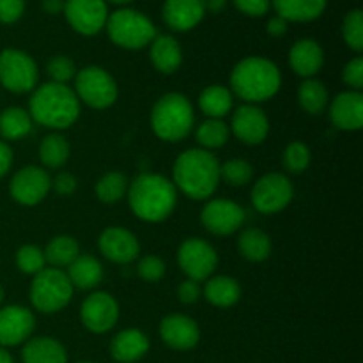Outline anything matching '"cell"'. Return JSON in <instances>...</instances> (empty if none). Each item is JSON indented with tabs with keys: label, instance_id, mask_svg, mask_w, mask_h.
Returning a JSON list of instances; mask_svg holds the SVG:
<instances>
[{
	"label": "cell",
	"instance_id": "cell-8",
	"mask_svg": "<svg viewBox=\"0 0 363 363\" xmlns=\"http://www.w3.org/2000/svg\"><path fill=\"white\" fill-rule=\"evenodd\" d=\"M74 94L94 110L110 108L117 101L119 89L112 74L101 66H85L74 77Z\"/></svg>",
	"mask_w": 363,
	"mask_h": 363
},
{
	"label": "cell",
	"instance_id": "cell-2",
	"mask_svg": "<svg viewBox=\"0 0 363 363\" xmlns=\"http://www.w3.org/2000/svg\"><path fill=\"white\" fill-rule=\"evenodd\" d=\"M126 195L131 213L149 223L169 218L177 204V190L172 181L155 172L138 174L130 181Z\"/></svg>",
	"mask_w": 363,
	"mask_h": 363
},
{
	"label": "cell",
	"instance_id": "cell-45",
	"mask_svg": "<svg viewBox=\"0 0 363 363\" xmlns=\"http://www.w3.org/2000/svg\"><path fill=\"white\" fill-rule=\"evenodd\" d=\"M240 13L252 18H261L272 9V0H230Z\"/></svg>",
	"mask_w": 363,
	"mask_h": 363
},
{
	"label": "cell",
	"instance_id": "cell-44",
	"mask_svg": "<svg viewBox=\"0 0 363 363\" xmlns=\"http://www.w3.org/2000/svg\"><path fill=\"white\" fill-rule=\"evenodd\" d=\"M25 0H0V23L13 25L23 16Z\"/></svg>",
	"mask_w": 363,
	"mask_h": 363
},
{
	"label": "cell",
	"instance_id": "cell-6",
	"mask_svg": "<svg viewBox=\"0 0 363 363\" xmlns=\"http://www.w3.org/2000/svg\"><path fill=\"white\" fill-rule=\"evenodd\" d=\"M105 30L110 41L124 50H142L158 35L151 18L131 7H121L108 14Z\"/></svg>",
	"mask_w": 363,
	"mask_h": 363
},
{
	"label": "cell",
	"instance_id": "cell-24",
	"mask_svg": "<svg viewBox=\"0 0 363 363\" xmlns=\"http://www.w3.org/2000/svg\"><path fill=\"white\" fill-rule=\"evenodd\" d=\"M149 339L142 330L128 328L117 333L110 342V354L117 363H135L147 354Z\"/></svg>",
	"mask_w": 363,
	"mask_h": 363
},
{
	"label": "cell",
	"instance_id": "cell-42",
	"mask_svg": "<svg viewBox=\"0 0 363 363\" xmlns=\"http://www.w3.org/2000/svg\"><path fill=\"white\" fill-rule=\"evenodd\" d=\"M165 262L158 255H145L138 261L137 264V273L142 280L145 282H160V280L165 277Z\"/></svg>",
	"mask_w": 363,
	"mask_h": 363
},
{
	"label": "cell",
	"instance_id": "cell-15",
	"mask_svg": "<svg viewBox=\"0 0 363 363\" xmlns=\"http://www.w3.org/2000/svg\"><path fill=\"white\" fill-rule=\"evenodd\" d=\"M80 321L89 332L98 335L110 332L119 321V303L112 294L94 291L82 303Z\"/></svg>",
	"mask_w": 363,
	"mask_h": 363
},
{
	"label": "cell",
	"instance_id": "cell-3",
	"mask_svg": "<svg viewBox=\"0 0 363 363\" xmlns=\"http://www.w3.org/2000/svg\"><path fill=\"white\" fill-rule=\"evenodd\" d=\"M229 84L230 92L238 96L241 101L248 105H257V103L272 99L280 91L282 73L273 60L250 55L241 59L233 67Z\"/></svg>",
	"mask_w": 363,
	"mask_h": 363
},
{
	"label": "cell",
	"instance_id": "cell-51",
	"mask_svg": "<svg viewBox=\"0 0 363 363\" xmlns=\"http://www.w3.org/2000/svg\"><path fill=\"white\" fill-rule=\"evenodd\" d=\"M229 0H204V6H206V13H222L223 9L227 7Z\"/></svg>",
	"mask_w": 363,
	"mask_h": 363
},
{
	"label": "cell",
	"instance_id": "cell-13",
	"mask_svg": "<svg viewBox=\"0 0 363 363\" xmlns=\"http://www.w3.org/2000/svg\"><path fill=\"white\" fill-rule=\"evenodd\" d=\"M247 213L229 199H211L201 211V223L215 236H230L243 227Z\"/></svg>",
	"mask_w": 363,
	"mask_h": 363
},
{
	"label": "cell",
	"instance_id": "cell-21",
	"mask_svg": "<svg viewBox=\"0 0 363 363\" xmlns=\"http://www.w3.org/2000/svg\"><path fill=\"white\" fill-rule=\"evenodd\" d=\"M204 16V0H165L162 7L163 21L174 32L191 30Z\"/></svg>",
	"mask_w": 363,
	"mask_h": 363
},
{
	"label": "cell",
	"instance_id": "cell-12",
	"mask_svg": "<svg viewBox=\"0 0 363 363\" xmlns=\"http://www.w3.org/2000/svg\"><path fill=\"white\" fill-rule=\"evenodd\" d=\"M62 13L69 27L87 38L105 30L110 14L105 0H64Z\"/></svg>",
	"mask_w": 363,
	"mask_h": 363
},
{
	"label": "cell",
	"instance_id": "cell-48",
	"mask_svg": "<svg viewBox=\"0 0 363 363\" xmlns=\"http://www.w3.org/2000/svg\"><path fill=\"white\" fill-rule=\"evenodd\" d=\"M266 30L272 38H284L289 30V21L284 20L282 16H273L268 20V25H266Z\"/></svg>",
	"mask_w": 363,
	"mask_h": 363
},
{
	"label": "cell",
	"instance_id": "cell-36",
	"mask_svg": "<svg viewBox=\"0 0 363 363\" xmlns=\"http://www.w3.org/2000/svg\"><path fill=\"white\" fill-rule=\"evenodd\" d=\"M130 181L123 172H106L96 183V197L103 204H116L121 199L126 197Z\"/></svg>",
	"mask_w": 363,
	"mask_h": 363
},
{
	"label": "cell",
	"instance_id": "cell-30",
	"mask_svg": "<svg viewBox=\"0 0 363 363\" xmlns=\"http://www.w3.org/2000/svg\"><path fill=\"white\" fill-rule=\"evenodd\" d=\"M238 250L248 262H262L272 255L273 245L264 230L248 227L238 238Z\"/></svg>",
	"mask_w": 363,
	"mask_h": 363
},
{
	"label": "cell",
	"instance_id": "cell-14",
	"mask_svg": "<svg viewBox=\"0 0 363 363\" xmlns=\"http://www.w3.org/2000/svg\"><path fill=\"white\" fill-rule=\"evenodd\" d=\"M52 190V177L48 170L38 165H28L18 170L9 184L11 197L21 206H38Z\"/></svg>",
	"mask_w": 363,
	"mask_h": 363
},
{
	"label": "cell",
	"instance_id": "cell-33",
	"mask_svg": "<svg viewBox=\"0 0 363 363\" xmlns=\"http://www.w3.org/2000/svg\"><path fill=\"white\" fill-rule=\"evenodd\" d=\"M32 117L21 106H9L0 113V135L4 140H20L32 130Z\"/></svg>",
	"mask_w": 363,
	"mask_h": 363
},
{
	"label": "cell",
	"instance_id": "cell-38",
	"mask_svg": "<svg viewBox=\"0 0 363 363\" xmlns=\"http://www.w3.org/2000/svg\"><path fill=\"white\" fill-rule=\"evenodd\" d=\"M254 177V167L247 160H229L220 165V179L225 181L229 186H245Z\"/></svg>",
	"mask_w": 363,
	"mask_h": 363
},
{
	"label": "cell",
	"instance_id": "cell-20",
	"mask_svg": "<svg viewBox=\"0 0 363 363\" xmlns=\"http://www.w3.org/2000/svg\"><path fill=\"white\" fill-rule=\"evenodd\" d=\"M330 121L337 130L358 131L363 126V94L360 91L339 92L328 103Z\"/></svg>",
	"mask_w": 363,
	"mask_h": 363
},
{
	"label": "cell",
	"instance_id": "cell-34",
	"mask_svg": "<svg viewBox=\"0 0 363 363\" xmlns=\"http://www.w3.org/2000/svg\"><path fill=\"white\" fill-rule=\"evenodd\" d=\"M71 156L69 142L60 133H50L39 144V158L46 169H60Z\"/></svg>",
	"mask_w": 363,
	"mask_h": 363
},
{
	"label": "cell",
	"instance_id": "cell-50",
	"mask_svg": "<svg viewBox=\"0 0 363 363\" xmlns=\"http://www.w3.org/2000/svg\"><path fill=\"white\" fill-rule=\"evenodd\" d=\"M41 7L48 14H59L64 11V0H41Z\"/></svg>",
	"mask_w": 363,
	"mask_h": 363
},
{
	"label": "cell",
	"instance_id": "cell-40",
	"mask_svg": "<svg viewBox=\"0 0 363 363\" xmlns=\"http://www.w3.org/2000/svg\"><path fill=\"white\" fill-rule=\"evenodd\" d=\"M16 266L25 275H38L46 268L45 252L35 245H23L16 252Z\"/></svg>",
	"mask_w": 363,
	"mask_h": 363
},
{
	"label": "cell",
	"instance_id": "cell-39",
	"mask_svg": "<svg viewBox=\"0 0 363 363\" xmlns=\"http://www.w3.org/2000/svg\"><path fill=\"white\" fill-rule=\"evenodd\" d=\"M342 39L347 48L354 53L363 52V13L362 9H353L344 16L342 21Z\"/></svg>",
	"mask_w": 363,
	"mask_h": 363
},
{
	"label": "cell",
	"instance_id": "cell-47",
	"mask_svg": "<svg viewBox=\"0 0 363 363\" xmlns=\"http://www.w3.org/2000/svg\"><path fill=\"white\" fill-rule=\"evenodd\" d=\"M52 186L55 190V194L62 195V197H69V195H73L77 191L78 181L71 172H59L55 176V179L52 181Z\"/></svg>",
	"mask_w": 363,
	"mask_h": 363
},
{
	"label": "cell",
	"instance_id": "cell-43",
	"mask_svg": "<svg viewBox=\"0 0 363 363\" xmlns=\"http://www.w3.org/2000/svg\"><path fill=\"white\" fill-rule=\"evenodd\" d=\"M344 84L350 91H360L363 89V57L357 55L344 66L342 69Z\"/></svg>",
	"mask_w": 363,
	"mask_h": 363
},
{
	"label": "cell",
	"instance_id": "cell-4",
	"mask_svg": "<svg viewBox=\"0 0 363 363\" xmlns=\"http://www.w3.org/2000/svg\"><path fill=\"white\" fill-rule=\"evenodd\" d=\"M32 121L50 130H67L80 117V99L64 84L48 82L34 89L28 99Z\"/></svg>",
	"mask_w": 363,
	"mask_h": 363
},
{
	"label": "cell",
	"instance_id": "cell-1",
	"mask_svg": "<svg viewBox=\"0 0 363 363\" xmlns=\"http://www.w3.org/2000/svg\"><path fill=\"white\" fill-rule=\"evenodd\" d=\"M172 183L188 199L208 201L220 183L218 158L206 149H186L174 162Z\"/></svg>",
	"mask_w": 363,
	"mask_h": 363
},
{
	"label": "cell",
	"instance_id": "cell-31",
	"mask_svg": "<svg viewBox=\"0 0 363 363\" xmlns=\"http://www.w3.org/2000/svg\"><path fill=\"white\" fill-rule=\"evenodd\" d=\"M45 259L46 264H50L52 268H67L74 259L80 255V245L74 240L73 236H67V234H59V236L52 238L46 245L45 250Z\"/></svg>",
	"mask_w": 363,
	"mask_h": 363
},
{
	"label": "cell",
	"instance_id": "cell-19",
	"mask_svg": "<svg viewBox=\"0 0 363 363\" xmlns=\"http://www.w3.org/2000/svg\"><path fill=\"white\" fill-rule=\"evenodd\" d=\"M160 339L174 351H190L201 340V328L188 315L170 314L160 323Z\"/></svg>",
	"mask_w": 363,
	"mask_h": 363
},
{
	"label": "cell",
	"instance_id": "cell-32",
	"mask_svg": "<svg viewBox=\"0 0 363 363\" xmlns=\"http://www.w3.org/2000/svg\"><path fill=\"white\" fill-rule=\"evenodd\" d=\"M298 103L303 112L311 113V116H319L325 112L330 103L328 89L323 82L315 80V78H307L298 87Z\"/></svg>",
	"mask_w": 363,
	"mask_h": 363
},
{
	"label": "cell",
	"instance_id": "cell-16",
	"mask_svg": "<svg viewBox=\"0 0 363 363\" xmlns=\"http://www.w3.org/2000/svg\"><path fill=\"white\" fill-rule=\"evenodd\" d=\"M230 133L247 145H259L268 138L269 119L257 105L238 106L230 117Z\"/></svg>",
	"mask_w": 363,
	"mask_h": 363
},
{
	"label": "cell",
	"instance_id": "cell-37",
	"mask_svg": "<svg viewBox=\"0 0 363 363\" xmlns=\"http://www.w3.org/2000/svg\"><path fill=\"white\" fill-rule=\"evenodd\" d=\"M311 149L307 144L300 140H294L291 144H287V147L284 149L282 155V163L284 169L289 174H303L305 170L311 165Z\"/></svg>",
	"mask_w": 363,
	"mask_h": 363
},
{
	"label": "cell",
	"instance_id": "cell-55",
	"mask_svg": "<svg viewBox=\"0 0 363 363\" xmlns=\"http://www.w3.org/2000/svg\"><path fill=\"white\" fill-rule=\"evenodd\" d=\"M78 363H96V362H78Z\"/></svg>",
	"mask_w": 363,
	"mask_h": 363
},
{
	"label": "cell",
	"instance_id": "cell-25",
	"mask_svg": "<svg viewBox=\"0 0 363 363\" xmlns=\"http://www.w3.org/2000/svg\"><path fill=\"white\" fill-rule=\"evenodd\" d=\"M328 0H272V9L291 23H308L323 16Z\"/></svg>",
	"mask_w": 363,
	"mask_h": 363
},
{
	"label": "cell",
	"instance_id": "cell-22",
	"mask_svg": "<svg viewBox=\"0 0 363 363\" xmlns=\"http://www.w3.org/2000/svg\"><path fill=\"white\" fill-rule=\"evenodd\" d=\"M289 66L298 77L314 78L325 66V50L315 39L303 38L298 39L289 50Z\"/></svg>",
	"mask_w": 363,
	"mask_h": 363
},
{
	"label": "cell",
	"instance_id": "cell-9",
	"mask_svg": "<svg viewBox=\"0 0 363 363\" xmlns=\"http://www.w3.org/2000/svg\"><path fill=\"white\" fill-rule=\"evenodd\" d=\"M38 64L27 52L6 48L0 52V84L4 89L23 94L38 87Z\"/></svg>",
	"mask_w": 363,
	"mask_h": 363
},
{
	"label": "cell",
	"instance_id": "cell-7",
	"mask_svg": "<svg viewBox=\"0 0 363 363\" xmlns=\"http://www.w3.org/2000/svg\"><path fill=\"white\" fill-rule=\"evenodd\" d=\"M73 286L66 272L59 268H45L34 275L30 284V303L41 314H57L69 305Z\"/></svg>",
	"mask_w": 363,
	"mask_h": 363
},
{
	"label": "cell",
	"instance_id": "cell-17",
	"mask_svg": "<svg viewBox=\"0 0 363 363\" xmlns=\"http://www.w3.org/2000/svg\"><path fill=\"white\" fill-rule=\"evenodd\" d=\"M35 328L34 312L21 305L0 308V346L13 347L25 344Z\"/></svg>",
	"mask_w": 363,
	"mask_h": 363
},
{
	"label": "cell",
	"instance_id": "cell-26",
	"mask_svg": "<svg viewBox=\"0 0 363 363\" xmlns=\"http://www.w3.org/2000/svg\"><path fill=\"white\" fill-rule=\"evenodd\" d=\"M66 269V275L73 289L91 291L98 287L103 280L101 262L92 255L80 254Z\"/></svg>",
	"mask_w": 363,
	"mask_h": 363
},
{
	"label": "cell",
	"instance_id": "cell-49",
	"mask_svg": "<svg viewBox=\"0 0 363 363\" xmlns=\"http://www.w3.org/2000/svg\"><path fill=\"white\" fill-rule=\"evenodd\" d=\"M13 167V149L6 140H0V179L6 176Z\"/></svg>",
	"mask_w": 363,
	"mask_h": 363
},
{
	"label": "cell",
	"instance_id": "cell-11",
	"mask_svg": "<svg viewBox=\"0 0 363 363\" xmlns=\"http://www.w3.org/2000/svg\"><path fill=\"white\" fill-rule=\"evenodd\" d=\"M177 264L186 279L202 282L215 273L218 266V254L213 245L202 238H188L177 250Z\"/></svg>",
	"mask_w": 363,
	"mask_h": 363
},
{
	"label": "cell",
	"instance_id": "cell-28",
	"mask_svg": "<svg viewBox=\"0 0 363 363\" xmlns=\"http://www.w3.org/2000/svg\"><path fill=\"white\" fill-rule=\"evenodd\" d=\"M202 294L213 307L229 308L241 300V286L233 277H209Z\"/></svg>",
	"mask_w": 363,
	"mask_h": 363
},
{
	"label": "cell",
	"instance_id": "cell-46",
	"mask_svg": "<svg viewBox=\"0 0 363 363\" xmlns=\"http://www.w3.org/2000/svg\"><path fill=\"white\" fill-rule=\"evenodd\" d=\"M202 289L199 286V282H194V280L186 279L184 282L179 284L177 287V300L184 305H194L201 300Z\"/></svg>",
	"mask_w": 363,
	"mask_h": 363
},
{
	"label": "cell",
	"instance_id": "cell-35",
	"mask_svg": "<svg viewBox=\"0 0 363 363\" xmlns=\"http://www.w3.org/2000/svg\"><path fill=\"white\" fill-rule=\"evenodd\" d=\"M230 130L229 124L223 123V119H208L195 130V138H197L201 149L213 151L220 149L229 142Z\"/></svg>",
	"mask_w": 363,
	"mask_h": 363
},
{
	"label": "cell",
	"instance_id": "cell-54",
	"mask_svg": "<svg viewBox=\"0 0 363 363\" xmlns=\"http://www.w3.org/2000/svg\"><path fill=\"white\" fill-rule=\"evenodd\" d=\"M2 301H4V289L2 286H0V305H2Z\"/></svg>",
	"mask_w": 363,
	"mask_h": 363
},
{
	"label": "cell",
	"instance_id": "cell-5",
	"mask_svg": "<svg viewBox=\"0 0 363 363\" xmlns=\"http://www.w3.org/2000/svg\"><path fill=\"white\" fill-rule=\"evenodd\" d=\"M194 106L181 92H167L152 106L151 128L156 137L165 142L184 140L194 130Z\"/></svg>",
	"mask_w": 363,
	"mask_h": 363
},
{
	"label": "cell",
	"instance_id": "cell-52",
	"mask_svg": "<svg viewBox=\"0 0 363 363\" xmlns=\"http://www.w3.org/2000/svg\"><path fill=\"white\" fill-rule=\"evenodd\" d=\"M0 363H14L13 357L6 351V347L0 346Z\"/></svg>",
	"mask_w": 363,
	"mask_h": 363
},
{
	"label": "cell",
	"instance_id": "cell-29",
	"mask_svg": "<svg viewBox=\"0 0 363 363\" xmlns=\"http://www.w3.org/2000/svg\"><path fill=\"white\" fill-rule=\"evenodd\" d=\"M199 108L208 119H223L234 108V94L223 85H209L199 94Z\"/></svg>",
	"mask_w": 363,
	"mask_h": 363
},
{
	"label": "cell",
	"instance_id": "cell-10",
	"mask_svg": "<svg viewBox=\"0 0 363 363\" xmlns=\"http://www.w3.org/2000/svg\"><path fill=\"white\" fill-rule=\"evenodd\" d=\"M294 188L289 177L280 172H269L259 177L252 188V206L261 215H277L293 202Z\"/></svg>",
	"mask_w": 363,
	"mask_h": 363
},
{
	"label": "cell",
	"instance_id": "cell-18",
	"mask_svg": "<svg viewBox=\"0 0 363 363\" xmlns=\"http://www.w3.org/2000/svg\"><path fill=\"white\" fill-rule=\"evenodd\" d=\"M99 252L116 264H130L140 255V243L131 230L123 227H108L99 234Z\"/></svg>",
	"mask_w": 363,
	"mask_h": 363
},
{
	"label": "cell",
	"instance_id": "cell-23",
	"mask_svg": "<svg viewBox=\"0 0 363 363\" xmlns=\"http://www.w3.org/2000/svg\"><path fill=\"white\" fill-rule=\"evenodd\" d=\"M149 59L158 73L172 74L183 64V48L174 35L158 34L149 45Z\"/></svg>",
	"mask_w": 363,
	"mask_h": 363
},
{
	"label": "cell",
	"instance_id": "cell-27",
	"mask_svg": "<svg viewBox=\"0 0 363 363\" xmlns=\"http://www.w3.org/2000/svg\"><path fill=\"white\" fill-rule=\"evenodd\" d=\"M23 363H67V351L52 337L28 339L21 350Z\"/></svg>",
	"mask_w": 363,
	"mask_h": 363
},
{
	"label": "cell",
	"instance_id": "cell-53",
	"mask_svg": "<svg viewBox=\"0 0 363 363\" xmlns=\"http://www.w3.org/2000/svg\"><path fill=\"white\" fill-rule=\"evenodd\" d=\"M106 4H116V6H126V4H130V2H133V0H105Z\"/></svg>",
	"mask_w": 363,
	"mask_h": 363
},
{
	"label": "cell",
	"instance_id": "cell-41",
	"mask_svg": "<svg viewBox=\"0 0 363 363\" xmlns=\"http://www.w3.org/2000/svg\"><path fill=\"white\" fill-rule=\"evenodd\" d=\"M46 73H48L50 82L67 85V82L74 80L78 69L77 64H74V60L71 57L55 55L46 62Z\"/></svg>",
	"mask_w": 363,
	"mask_h": 363
}]
</instances>
